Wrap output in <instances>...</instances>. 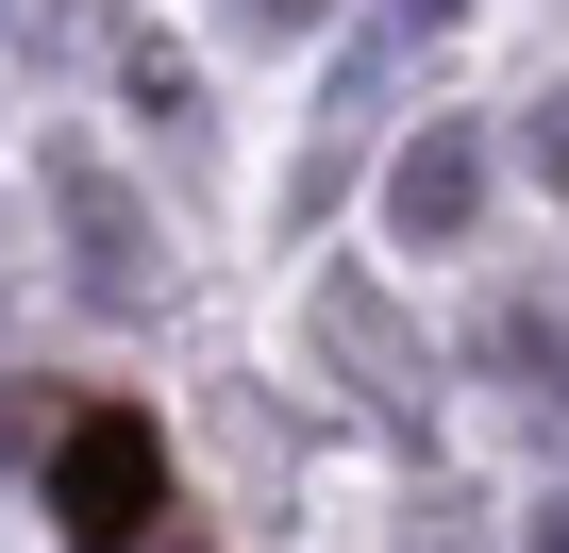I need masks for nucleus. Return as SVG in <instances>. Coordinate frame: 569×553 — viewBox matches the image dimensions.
<instances>
[{
    "label": "nucleus",
    "mask_w": 569,
    "mask_h": 553,
    "mask_svg": "<svg viewBox=\"0 0 569 553\" xmlns=\"http://www.w3.org/2000/svg\"><path fill=\"white\" fill-rule=\"evenodd\" d=\"M151 503H168V436H151L134 403L68 419V453H51V520H68L84 553H134V536H151Z\"/></svg>",
    "instance_id": "f257e3e1"
}]
</instances>
